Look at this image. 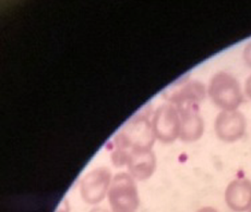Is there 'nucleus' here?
Returning <instances> with one entry per match:
<instances>
[{
	"mask_svg": "<svg viewBox=\"0 0 251 212\" xmlns=\"http://www.w3.org/2000/svg\"><path fill=\"white\" fill-rule=\"evenodd\" d=\"M152 121L148 115L139 113L124 125L113 139V150L131 152L137 149H151L155 142Z\"/></svg>",
	"mask_w": 251,
	"mask_h": 212,
	"instance_id": "f257e3e1",
	"label": "nucleus"
},
{
	"mask_svg": "<svg viewBox=\"0 0 251 212\" xmlns=\"http://www.w3.org/2000/svg\"><path fill=\"white\" fill-rule=\"evenodd\" d=\"M207 95L222 111L237 110L244 103V93L238 80L224 71L212 76L207 86Z\"/></svg>",
	"mask_w": 251,
	"mask_h": 212,
	"instance_id": "f03ea898",
	"label": "nucleus"
},
{
	"mask_svg": "<svg viewBox=\"0 0 251 212\" xmlns=\"http://www.w3.org/2000/svg\"><path fill=\"white\" fill-rule=\"evenodd\" d=\"M107 197L112 212H137L139 209L138 187L129 173L119 172L113 177Z\"/></svg>",
	"mask_w": 251,
	"mask_h": 212,
	"instance_id": "7ed1b4c3",
	"label": "nucleus"
},
{
	"mask_svg": "<svg viewBox=\"0 0 251 212\" xmlns=\"http://www.w3.org/2000/svg\"><path fill=\"white\" fill-rule=\"evenodd\" d=\"M113 176L108 168L100 167L86 173L80 181V195L89 205H98L108 195Z\"/></svg>",
	"mask_w": 251,
	"mask_h": 212,
	"instance_id": "20e7f679",
	"label": "nucleus"
},
{
	"mask_svg": "<svg viewBox=\"0 0 251 212\" xmlns=\"http://www.w3.org/2000/svg\"><path fill=\"white\" fill-rule=\"evenodd\" d=\"M153 131L162 143H173L180 137V115L172 104H164L154 112Z\"/></svg>",
	"mask_w": 251,
	"mask_h": 212,
	"instance_id": "39448f33",
	"label": "nucleus"
},
{
	"mask_svg": "<svg viewBox=\"0 0 251 212\" xmlns=\"http://www.w3.org/2000/svg\"><path fill=\"white\" fill-rule=\"evenodd\" d=\"M247 121L245 115L238 110L221 111L215 119L214 131L222 142L234 143L239 141L246 133Z\"/></svg>",
	"mask_w": 251,
	"mask_h": 212,
	"instance_id": "423d86ee",
	"label": "nucleus"
},
{
	"mask_svg": "<svg viewBox=\"0 0 251 212\" xmlns=\"http://www.w3.org/2000/svg\"><path fill=\"white\" fill-rule=\"evenodd\" d=\"M206 93L205 86L201 82L186 80L173 86L164 97L166 98L168 104L178 108L187 105H200L201 101L205 98Z\"/></svg>",
	"mask_w": 251,
	"mask_h": 212,
	"instance_id": "0eeeda50",
	"label": "nucleus"
},
{
	"mask_svg": "<svg viewBox=\"0 0 251 212\" xmlns=\"http://www.w3.org/2000/svg\"><path fill=\"white\" fill-rule=\"evenodd\" d=\"M180 115V139L182 142H197L204 133V121L200 114L199 105L178 107Z\"/></svg>",
	"mask_w": 251,
	"mask_h": 212,
	"instance_id": "6e6552de",
	"label": "nucleus"
},
{
	"mask_svg": "<svg viewBox=\"0 0 251 212\" xmlns=\"http://www.w3.org/2000/svg\"><path fill=\"white\" fill-rule=\"evenodd\" d=\"M225 202L230 210L246 212L251 208V181L236 179L225 190Z\"/></svg>",
	"mask_w": 251,
	"mask_h": 212,
	"instance_id": "1a4fd4ad",
	"label": "nucleus"
},
{
	"mask_svg": "<svg viewBox=\"0 0 251 212\" xmlns=\"http://www.w3.org/2000/svg\"><path fill=\"white\" fill-rule=\"evenodd\" d=\"M129 174L139 181L148 180L156 169V157L152 149H137L130 152L127 162Z\"/></svg>",
	"mask_w": 251,
	"mask_h": 212,
	"instance_id": "9d476101",
	"label": "nucleus"
},
{
	"mask_svg": "<svg viewBox=\"0 0 251 212\" xmlns=\"http://www.w3.org/2000/svg\"><path fill=\"white\" fill-rule=\"evenodd\" d=\"M243 59L247 66L251 69V42H249L247 45L245 46L243 51Z\"/></svg>",
	"mask_w": 251,
	"mask_h": 212,
	"instance_id": "9b49d317",
	"label": "nucleus"
},
{
	"mask_svg": "<svg viewBox=\"0 0 251 212\" xmlns=\"http://www.w3.org/2000/svg\"><path fill=\"white\" fill-rule=\"evenodd\" d=\"M245 95L251 100V75H249V78L246 80L245 83Z\"/></svg>",
	"mask_w": 251,
	"mask_h": 212,
	"instance_id": "f8f14e48",
	"label": "nucleus"
},
{
	"mask_svg": "<svg viewBox=\"0 0 251 212\" xmlns=\"http://www.w3.org/2000/svg\"><path fill=\"white\" fill-rule=\"evenodd\" d=\"M56 212H70L68 201L65 200L64 202H61V205L59 206V208L56 210Z\"/></svg>",
	"mask_w": 251,
	"mask_h": 212,
	"instance_id": "ddd939ff",
	"label": "nucleus"
},
{
	"mask_svg": "<svg viewBox=\"0 0 251 212\" xmlns=\"http://www.w3.org/2000/svg\"><path fill=\"white\" fill-rule=\"evenodd\" d=\"M197 212H219L213 207H203V208H200Z\"/></svg>",
	"mask_w": 251,
	"mask_h": 212,
	"instance_id": "4468645a",
	"label": "nucleus"
},
{
	"mask_svg": "<svg viewBox=\"0 0 251 212\" xmlns=\"http://www.w3.org/2000/svg\"><path fill=\"white\" fill-rule=\"evenodd\" d=\"M91 212H108V211H107V210H105V209H102V208H98V209L92 210Z\"/></svg>",
	"mask_w": 251,
	"mask_h": 212,
	"instance_id": "2eb2a0df",
	"label": "nucleus"
},
{
	"mask_svg": "<svg viewBox=\"0 0 251 212\" xmlns=\"http://www.w3.org/2000/svg\"><path fill=\"white\" fill-rule=\"evenodd\" d=\"M248 212H251V208H250V209H249V211H248Z\"/></svg>",
	"mask_w": 251,
	"mask_h": 212,
	"instance_id": "dca6fc26",
	"label": "nucleus"
}]
</instances>
